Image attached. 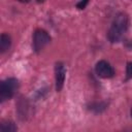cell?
Returning a JSON list of instances; mask_svg holds the SVG:
<instances>
[{
  "instance_id": "cell-1",
  "label": "cell",
  "mask_w": 132,
  "mask_h": 132,
  "mask_svg": "<svg viewBox=\"0 0 132 132\" xmlns=\"http://www.w3.org/2000/svg\"><path fill=\"white\" fill-rule=\"evenodd\" d=\"M127 28H128V16L123 12L118 13L113 19L112 24L107 33V37L109 41L110 42L120 41L123 38L125 32L127 31Z\"/></svg>"
},
{
  "instance_id": "cell-2",
  "label": "cell",
  "mask_w": 132,
  "mask_h": 132,
  "mask_svg": "<svg viewBox=\"0 0 132 132\" xmlns=\"http://www.w3.org/2000/svg\"><path fill=\"white\" fill-rule=\"evenodd\" d=\"M19 88V81L18 79L10 77V78H6L5 80H3L1 82L0 86V99L1 101H5L10 99L16 92Z\"/></svg>"
},
{
  "instance_id": "cell-3",
  "label": "cell",
  "mask_w": 132,
  "mask_h": 132,
  "mask_svg": "<svg viewBox=\"0 0 132 132\" xmlns=\"http://www.w3.org/2000/svg\"><path fill=\"white\" fill-rule=\"evenodd\" d=\"M51 41V36L43 29H37L33 34V48L35 52H40Z\"/></svg>"
},
{
  "instance_id": "cell-4",
  "label": "cell",
  "mask_w": 132,
  "mask_h": 132,
  "mask_svg": "<svg viewBox=\"0 0 132 132\" xmlns=\"http://www.w3.org/2000/svg\"><path fill=\"white\" fill-rule=\"evenodd\" d=\"M95 70H96V73L103 78H110L114 75V69L108 62L104 60H101L96 64Z\"/></svg>"
},
{
  "instance_id": "cell-5",
  "label": "cell",
  "mask_w": 132,
  "mask_h": 132,
  "mask_svg": "<svg viewBox=\"0 0 132 132\" xmlns=\"http://www.w3.org/2000/svg\"><path fill=\"white\" fill-rule=\"evenodd\" d=\"M55 72H56V90L59 92L63 88L64 80H65L66 71H65L64 65L62 63H57L56 68H55Z\"/></svg>"
},
{
  "instance_id": "cell-6",
  "label": "cell",
  "mask_w": 132,
  "mask_h": 132,
  "mask_svg": "<svg viewBox=\"0 0 132 132\" xmlns=\"http://www.w3.org/2000/svg\"><path fill=\"white\" fill-rule=\"evenodd\" d=\"M10 44H11V38H10V36L8 34L3 33L1 35V38H0V52L1 53L6 52L10 47Z\"/></svg>"
},
{
  "instance_id": "cell-7",
  "label": "cell",
  "mask_w": 132,
  "mask_h": 132,
  "mask_svg": "<svg viewBox=\"0 0 132 132\" xmlns=\"http://www.w3.org/2000/svg\"><path fill=\"white\" fill-rule=\"evenodd\" d=\"M0 132H16V126H15L14 122H12L10 120L3 121L1 123Z\"/></svg>"
},
{
  "instance_id": "cell-8",
  "label": "cell",
  "mask_w": 132,
  "mask_h": 132,
  "mask_svg": "<svg viewBox=\"0 0 132 132\" xmlns=\"http://www.w3.org/2000/svg\"><path fill=\"white\" fill-rule=\"evenodd\" d=\"M126 76H127V79H130L132 78V62H129L127 64V70H126Z\"/></svg>"
},
{
  "instance_id": "cell-9",
  "label": "cell",
  "mask_w": 132,
  "mask_h": 132,
  "mask_svg": "<svg viewBox=\"0 0 132 132\" xmlns=\"http://www.w3.org/2000/svg\"><path fill=\"white\" fill-rule=\"evenodd\" d=\"M87 4H88V1H84V2H79V3H77L76 6H77V8L82 9V8H85V6H86Z\"/></svg>"
},
{
  "instance_id": "cell-10",
  "label": "cell",
  "mask_w": 132,
  "mask_h": 132,
  "mask_svg": "<svg viewBox=\"0 0 132 132\" xmlns=\"http://www.w3.org/2000/svg\"><path fill=\"white\" fill-rule=\"evenodd\" d=\"M121 132H132V128H126V129H124Z\"/></svg>"
},
{
  "instance_id": "cell-11",
  "label": "cell",
  "mask_w": 132,
  "mask_h": 132,
  "mask_svg": "<svg viewBox=\"0 0 132 132\" xmlns=\"http://www.w3.org/2000/svg\"><path fill=\"white\" fill-rule=\"evenodd\" d=\"M131 117H132V108H131Z\"/></svg>"
}]
</instances>
